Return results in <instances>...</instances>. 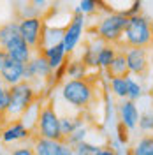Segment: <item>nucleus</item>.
I'll return each instance as SVG.
<instances>
[{
    "label": "nucleus",
    "instance_id": "2f4dec72",
    "mask_svg": "<svg viewBox=\"0 0 153 155\" xmlns=\"http://www.w3.org/2000/svg\"><path fill=\"white\" fill-rule=\"evenodd\" d=\"M28 2L39 11V12H41V14H42L44 11H48L49 4H51V0H28Z\"/></svg>",
    "mask_w": 153,
    "mask_h": 155
},
{
    "label": "nucleus",
    "instance_id": "ddd939ff",
    "mask_svg": "<svg viewBox=\"0 0 153 155\" xmlns=\"http://www.w3.org/2000/svg\"><path fill=\"white\" fill-rule=\"evenodd\" d=\"M23 72H25V64L18 62V60H12V58H9L5 62V65L0 69L4 85H7V87H12L19 81H23Z\"/></svg>",
    "mask_w": 153,
    "mask_h": 155
},
{
    "label": "nucleus",
    "instance_id": "c85d7f7f",
    "mask_svg": "<svg viewBox=\"0 0 153 155\" xmlns=\"http://www.w3.org/2000/svg\"><path fill=\"white\" fill-rule=\"evenodd\" d=\"M57 155H76V152H74V146H70L62 139V141H57Z\"/></svg>",
    "mask_w": 153,
    "mask_h": 155
},
{
    "label": "nucleus",
    "instance_id": "cd10ccee",
    "mask_svg": "<svg viewBox=\"0 0 153 155\" xmlns=\"http://www.w3.org/2000/svg\"><path fill=\"white\" fill-rule=\"evenodd\" d=\"M9 107V87L0 85V118H5Z\"/></svg>",
    "mask_w": 153,
    "mask_h": 155
},
{
    "label": "nucleus",
    "instance_id": "7c9ffc66",
    "mask_svg": "<svg viewBox=\"0 0 153 155\" xmlns=\"http://www.w3.org/2000/svg\"><path fill=\"white\" fill-rule=\"evenodd\" d=\"M9 155H35V153H34V148L32 146L21 145V146H16V148H11Z\"/></svg>",
    "mask_w": 153,
    "mask_h": 155
},
{
    "label": "nucleus",
    "instance_id": "a211bd4d",
    "mask_svg": "<svg viewBox=\"0 0 153 155\" xmlns=\"http://www.w3.org/2000/svg\"><path fill=\"white\" fill-rule=\"evenodd\" d=\"M32 148H34V153L35 155H57V141L41 137V136L34 137Z\"/></svg>",
    "mask_w": 153,
    "mask_h": 155
},
{
    "label": "nucleus",
    "instance_id": "a878e982",
    "mask_svg": "<svg viewBox=\"0 0 153 155\" xmlns=\"http://www.w3.org/2000/svg\"><path fill=\"white\" fill-rule=\"evenodd\" d=\"M99 148H100L99 145H93V143H90V141L85 139V141L74 145V152H76V155H93Z\"/></svg>",
    "mask_w": 153,
    "mask_h": 155
},
{
    "label": "nucleus",
    "instance_id": "aec40b11",
    "mask_svg": "<svg viewBox=\"0 0 153 155\" xmlns=\"http://www.w3.org/2000/svg\"><path fill=\"white\" fill-rule=\"evenodd\" d=\"M109 90L116 99H127V78L125 76H111L109 78Z\"/></svg>",
    "mask_w": 153,
    "mask_h": 155
},
{
    "label": "nucleus",
    "instance_id": "c9c22d12",
    "mask_svg": "<svg viewBox=\"0 0 153 155\" xmlns=\"http://www.w3.org/2000/svg\"><path fill=\"white\" fill-rule=\"evenodd\" d=\"M9 53H7V51H5V49L2 48V46H0V69L4 67V65H5V62H7V60H9Z\"/></svg>",
    "mask_w": 153,
    "mask_h": 155
},
{
    "label": "nucleus",
    "instance_id": "9d476101",
    "mask_svg": "<svg viewBox=\"0 0 153 155\" xmlns=\"http://www.w3.org/2000/svg\"><path fill=\"white\" fill-rule=\"evenodd\" d=\"M125 57H127L129 74L139 76V78H144L148 74L150 55H148V49L146 48H127L125 49Z\"/></svg>",
    "mask_w": 153,
    "mask_h": 155
},
{
    "label": "nucleus",
    "instance_id": "f3484780",
    "mask_svg": "<svg viewBox=\"0 0 153 155\" xmlns=\"http://www.w3.org/2000/svg\"><path fill=\"white\" fill-rule=\"evenodd\" d=\"M129 155H153V136L144 134L137 137L132 148L129 150Z\"/></svg>",
    "mask_w": 153,
    "mask_h": 155
},
{
    "label": "nucleus",
    "instance_id": "4468645a",
    "mask_svg": "<svg viewBox=\"0 0 153 155\" xmlns=\"http://www.w3.org/2000/svg\"><path fill=\"white\" fill-rule=\"evenodd\" d=\"M39 53H42L46 60L49 62V65L53 67V71L57 67H60L62 64H65L67 62V51H65V46H63V42H57V44H53V46H48V48L41 49Z\"/></svg>",
    "mask_w": 153,
    "mask_h": 155
},
{
    "label": "nucleus",
    "instance_id": "58836bf2",
    "mask_svg": "<svg viewBox=\"0 0 153 155\" xmlns=\"http://www.w3.org/2000/svg\"><path fill=\"white\" fill-rule=\"evenodd\" d=\"M0 155H9V153H2V152H0Z\"/></svg>",
    "mask_w": 153,
    "mask_h": 155
},
{
    "label": "nucleus",
    "instance_id": "9b49d317",
    "mask_svg": "<svg viewBox=\"0 0 153 155\" xmlns=\"http://www.w3.org/2000/svg\"><path fill=\"white\" fill-rule=\"evenodd\" d=\"M30 134H32V130L25 125V122L14 120V122H9L4 127V130L0 134V139L5 145H14V143H21V141L28 139Z\"/></svg>",
    "mask_w": 153,
    "mask_h": 155
},
{
    "label": "nucleus",
    "instance_id": "6ab92c4d",
    "mask_svg": "<svg viewBox=\"0 0 153 155\" xmlns=\"http://www.w3.org/2000/svg\"><path fill=\"white\" fill-rule=\"evenodd\" d=\"M81 125H85V122H83V116L81 115H63L60 116V127H62V134L63 137L69 134H72L76 129H79Z\"/></svg>",
    "mask_w": 153,
    "mask_h": 155
},
{
    "label": "nucleus",
    "instance_id": "0eeeda50",
    "mask_svg": "<svg viewBox=\"0 0 153 155\" xmlns=\"http://www.w3.org/2000/svg\"><path fill=\"white\" fill-rule=\"evenodd\" d=\"M51 78H53V67L49 65L46 57L39 51L32 55V58L25 64L23 79L34 85L35 81H51Z\"/></svg>",
    "mask_w": 153,
    "mask_h": 155
},
{
    "label": "nucleus",
    "instance_id": "423d86ee",
    "mask_svg": "<svg viewBox=\"0 0 153 155\" xmlns=\"http://www.w3.org/2000/svg\"><path fill=\"white\" fill-rule=\"evenodd\" d=\"M35 136L53 139V141L63 139L62 127H60V116L51 104H46L39 109L37 120H35Z\"/></svg>",
    "mask_w": 153,
    "mask_h": 155
},
{
    "label": "nucleus",
    "instance_id": "1a4fd4ad",
    "mask_svg": "<svg viewBox=\"0 0 153 155\" xmlns=\"http://www.w3.org/2000/svg\"><path fill=\"white\" fill-rule=\"evenodd\" d=\"M83 32H85V14L81 12H74V16L70 18L69 25L63 28V46H65V51L69 55L77 48V44L81 42V37H83Z\"/></svg>",
    "mask_w": 153,
    "mask_h": 155
},
{
    "label": "nucleus",
    "instance_id": "f704fd0d",
    "mask_svg": "<svg viewBox=\"0 0 153 155\" xmlns=\"http://www.w3.org/2000/svg\"><path fill=\"white\" fill-rule=\"evenodd\" d=\"M109 146H111V148H113L118 155H120V153H122V148H123L125 145H122V143H120V139H118V137H115V139H111V141H109Z\"/></svg>",
    "mask_w": 153,
    "mask_h": 155
},
{
    "label": "nucleus",
    "instance_id": "b1692460",
    "mask_svg": "<svg viewBox=\"0 0 153 155\" xmlns=\"http://www.w3.org/2000/svg\"><path fill=\"white\" fill-rule=\"evenodd\" d=\"M88 132H90V129H88V125H81L79 129H76L72 134H69L63 137V141L65 143H69L70 146L77 145V143H81V141H85L86 136H88Z\"/></svg>",
    "mask_w": 153,
    "mask_h": 155
},
{
    "label": "nucleus",
    "instance_id": "4be33fe9",
    "mask_svg": "<svg viewBox=\"0 0 153 155\" xmlns=\"http://www.w3.org/2000/svg\"><path fill=\"white\" fill-rule=\"evenodd\" d=\"M125 78H127V99H130V101H139V99L144 95L143 85H141L132 74H127Z\"/></svg>",
    "mask_w": 153,
    "mask_h": 155
},
{
    "label": "nucleus",
    "instance_id": "f257e3e1",
    "mask_svg": "<svg viewBox=\"0 0 153 155\" xmlns=\"http://www.w3.org/2000/svg\"><path fill=\"white\" fill-rule=\"evenodd\" d=\"M0 46L9 53L12 60H18L23 64H27L34 55V49L27 44V41L19 34L18 21H7L0 25Z\"/></svg>",
    "mask_w": 153,
    "mask_h": 155
},
{
    "label": "nucleus",
    "instance_id": "6e6552de",
    "mask_svg": "<svg viewBox=\"0 0 153 155\" xmlns=\"http://www.w3.org/2000/svg\"><path fill=\"white\" fill-rule=\"evenodd\" d=\"M18 27H19V34L27 41V44L34 51H37L39 44H41V37H42V30H44V19H42V16L19 18Z\"/></svg>",
    "mask_w": 153,
    "mask_h": 155
},
{
    "label": "nucleus",
    "instance_id": "393cba45",
    "mask_svg": "<svg viewBox=\"0 0 153 155\" xmlns=\"http://www.w3.org/2000/svg\"><path fill=\"white\" fill-rule=\"evenodd\" d=\"M137 127L141 129V132H153V111L151 109H148L144 113H139Z\"/></svg>",
    "mask_w": 153,
    "mask_h": 155
},
{
    "label": "nucleus",
    "instance_id": "7ed1b4c3",
    "mask_svg": "<svg viewBox=\"0 0 153 155\" xmlns=\"http://www.w3.org/2000/svg\"><path fill=\"white\" fill-rule=\"evenodd\" d=\"M35 97H37V92H35L34 85L25 81V79L9 87V107H7L5 118L16 120L19 116H23L34 106Z\"/></svg>",
    "mask_w": 153,
    "mask_h": 155
},
{
    "label": "nucleus",
    "instance_id": "dca6fc26",
    "mask_svg": "<svg viewBox=\"0 0 153 155\" xmlns=\"http://www.w3.org/2000/svg\"><path fill=\"white\" fill-rule=\"evenodd\" d=\"M107 76H127L129 74V67H127V57H125V48L118 49L115 60L111 62L109 69L106 71Z\"/></svg>",
    "mask_w": 153,
    "mask_h": 155
},
{
    "label": "nucleus",
    "instance_id": "f8f14e48",
    "mask_svg": "<svg viewBox=\"0 0 153 155\" xmlns=\"http://www.w3.org/2000/svg\"><path fill=\"white\" fill-rule=\"evenodd\" d=\"M118 118H120V124H122L127 130H134V129H137L139 109H137V106H135V101L122 99L120 104H118Z\"/></svg>",
    "mask_w": 153,
    "mask_h": 155
},
{
    "label": "nucleus",
    "instance_id": "bb28decb",
    "mask_svg": "<svg viewBox=\"0 0 153 155\" xmlns=\"http://www.w3.org/2000/svg\"><path fill=\"white\" fill-rule=\"evenodd\" d=\"M97 7H99V4H97L95 0H81L79 5L74 9V12H81V14L88 16V14H95Z\"/></svg>",
    "mask_w": 153,
    "mask_h": 155
},
{
    "label": "nucleus",
    "instance_id": "c756f323",
    "mask_svg": "<svg viewBox=\"0 0 153 155\" xmlns=\"http://www.w3.org/2000/svg\"><path fill=\"white\" fill-rule=\"evenodd\" d=\"M65 74H67V62H65V64H62L60 67H57L55 71H53V78H51V81H49V83H55V85L60 83V81L65 78Z\"/></svg>",
    "mask_w": 153,
    "mask_h": 155
},
{
    "label": "nucleus",
    "instance_id": "20e7f679",
    "mask_svg": "<svg viewBox=\"0 0 153 155\" xmlns=\"http://www.w3.org/2000/svg\"><path fill=\"white\" fill-rule=\"evenodd\" d=\"M62 99L67 102L69 106H72L74 109L83 111L92 104L93 101V87L92 83L81 78V79H67L62 85Z\"/></svg>",
    "mask_w": 153,
    "mask_h": 155
},
{
    "label": "nucleus",
    "instance_id": "412c9836",
    "mask_svg": "<svg viewBox=\"0 0 153 155\" xmlns=\"http://www.w3.org/2000/svg\"><path fill=\"white\" fill-rule=\"evenodd\" d=\"M102 44H104V41H99V44H97V41H93L85 48V53H83L81 60H83V64L86 67H97V53H99Z\"/></svg>",
    "mask_w": 153,
    "mask_h": 155
},
{
    "label": "nucleus",
    "instance_id": "f03ea898",
    "mask_svg": "<svg viewBox=\"0 0 153 155\" xmlns=\"http://www.w3.org/2000/svg\"><path fill=\"white\" fill-rule=\"evenodd\" d=\"M151 42V21L146 16H143L141 12L135 16H129L120 46H123V48H148Z\"/></svg>",
    "mask_w": 153,
    "mask_h": 155
},
{
    "label": "nucleus",
    "instance_id": "e433bc0d",
    "mask_svg": "<svg viewBox=\"0 0 153 155\" xmlns=\"http://www.w3.org/2000/svg\"><path fill=\"white\" fill-rule=\"evenodd\" d=\"M151 41H153V21H151Z\"/></svg>",
    "mask_w": 153,
    "mask_h": 155
},
{
    "label": "nucleus",
    "instance_id": "5701e85b",
    "mask_svg": "<svg viewBox=\"0 0 153 155\" xmlns=\"http://www.w3.org/2000/svg\"><path fill=\"white\" fill-rule=\"evenodd\" d=\"M86 65L83 64V60H70L67 62V76L70 79H81L85 78Z\"/></svg>",
    "mask_w": 153,
    "mask_h": 155
},
{
    "label": "nucleus",
    "instance_id": "4c0bfd02",
    "mask_svg": "<svg viewBox=\"0 0 153 155\" xmlns=\"http://www.w3.org/2000/svg\"><path fill=\"white\" fill-rule=\"evenodd\" d=\"M0 85H4V79H2V74H0Z\"/></svg>",
    "mask_w": 153,
    "mask_h": 155
},
{
    "label": "nucleus",
    "instance_id": "473e14b6",
    "mask_svg": "<svg viewBox=\"0 0 153 155\" xmlns=\"http://www.w3.org/2000/svg\"><path fill=\"white\" fill-rule=\"evenodd\" d=\"M129 132H130V130H127V129L120 124V127H118V136H116V137L120 139L122 145H127V141H129Z\"/></svg>",
    "mask_w": 153,
    "mask_h": 155
},
{
    "label": "nucleus",
    "instance_id": "72a5a7b5",
    "mask_svg": "<svg viewBox=\"0 0 153 155\" xmlns=\"http://www.w3.org/2000/svg\"><path fill=\"white\" fill-rule=\"evenodd\" d=\"M93 155H118V153H116V152L109 145H107V146H100V148H99Z\"/></svg>",
    "mask_w": 153,
    "mask_h": 155
},
{
    "label": "nucleus",
    "instance_id": "39448f33",
    "mask_svg": "<svg viewBox=\"0 0 153 155\" xmlns=\"http://www.w3.org/2000/svg\"><path fill=\"white\" fill-rule=\"evenodd\" d=\"M127 16L122 12H107L99 19L95 27L97 37L109 44H120L123 37V30L127 25Z\"/></svg>",
    "mask_w": 153,
    "mask_h": 155
},
{
    "label": "nucleus",
    "instance_id": "2eb2a0df",
    "mask_svg": "<svg viewBox=\"0 0 153 155\" xmlns=\"http://www.w3.org/2000/svg\"><path fill=\"white\" fill-rule=\"evenodd\" d=\"M116 53H118V49H116L115 44L104 42V44L100 46V49H99V53H97V67L107 71L109 65H111V62L115 60Z\"/></svg>",
    "mask_w": 153,
    "mask_h": 155
}]
</instances>
